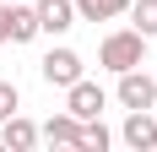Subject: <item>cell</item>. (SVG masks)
<instances>
[{
  "instance_id": "1",
  "label": "cell",
  "mask_w": 157,
  "mask_h": 152,
  "mask_svg": "<svg viewBox=\"0 0 157 152\" xmlns=\"http://www.w3.org/2000/svg\"><path fill=\"white\" fill-rule=\"evenodd\" d=\"M98 65H109L114 76H119V71H130V65H146V33H136V27L109 33V38L98 44Z\"/></svg>"
},
{
  "instance_id": "2",
  "label": "cell",
  "mask_w": 157,
  "mask_h": 152,
  "mask_svg": "<svg viewBox=\"0 0 157 152\" xmlns=\"http://www.w3.org/2000/svg\"><path fill=\"white\" fill-rule=\"evenodd\" d=\"M119 103L125 109H157V76H146L141 65L119 71Z\"/></svg>"
},
{
  "instance_id": "3",
  "label": "cell",
  "mask_w": 157,
  "mask_h": 152,
  "mask_svg": "<svg viewBox=\"0 0 157 152\" xmlns=\"http://www.w3.org/2000/svg\"><path fill=\"white\" fill-rule=\"evenodd\" d=\"M103 103H109V92L98 87V82H87V76L65 87V109H71L76 120H98V114H103Z\"/></svg>"
},
{
  "instance_id": "4",
  "label": "cell",
  "mask_w": 157,
  "mask_h": 152,
  "mask_svg": "<svg viewBox=\"0 0 157 152\" xmlns=\"http://www.w3.org/2000/svg\"><path fill=\"white\" fill-rule=\"evenodd\" d=\"M38 71H44L49 87H71V82H81V54L76 49H49Z\"/></svg>"
},
{
  "instance_id": "5",
  "label": "cell",
  "mask_w": 157,
  "mask_h": 152,
  "mask_svg": "<svg viewBox=\"0 0 157 152\" xmlns=\"http://www.w3.org/2000/svg\"><path fill=\"white\" fill-rule=\"evenodd\" d=\"M119 141H125V147H136V152H152V147H157V120H152V109H130Z\"/></svg>"
},
{
  "instance_id": "6",
  "label": "cell",
  "mask_w": 157,
  "mask_h": 152,
  "mask_svg": "<svg viewBox=\"0 0 157 152\" xmlns=\"http://www.w3.org/2000/svg\"><path fill=\"white\" fill-rule=\"evenodd\" d=\"M33 11H38V33H54L60 38V33L76 27V0H38Z\"/></svg>"
},
{
  "instance_id": "7",
  "label": "cell",
  "mask_w": 157,
  "mask_h": 152,
  "mask_svg": "<svg viewBox=\"0 0 157 152\" xmlns=\"http://www.w3.org/2000/svg\"><path fill=\"white\" fill-rule=\"evenodd\" d=\"M33 141H38V125L33 120H22V114L0 120V147L6 152H33Z\"/></svg>"
},
{
  "instance_id": "8",
  "label": "cell",
  "mask_w": 157,
  "mask_h": 152,
  "mask_svg": "<svg viewBox=\"0 0 157 152\" xmlns=\"http://www.w3.org/2000/svg\"><path fill=\"white\" fill-rule=\"evenodd\" d=\"M38 136H44L49 147H76V141H81V120L71 114V109H65V114L44 120V130H38Z\"/></svg>"
},
{
  "instance_id": "9",
  "label": "cell",
  "mask_w": 157,
  "mask_h": 152,
  "mask_svg": "<svg viewBox=\"0 0 157 152\" xmlns=\"http://www.w3.org/2000/svg\"><path fill=\"white\" fill-rule=\"evenodd\" d=\"M119 11H130V0H76L81 22H114Z\"/></svg>"
},
{
  "instance_id": "10",
  "label": "cell",
  "mask_w": 157,
  "mask_h": 152,
  "mask_svg": "<svg viewBox=\"0 0 157 152\" xmlns=\"http://www.w3.org/2000/svg\"><path fill=\"white\" fill-rule=\"evenodd\" d=\"M38 38V11L33 6H11V44H33Z\"/></svg>"
},
{
  "instance_id": "11",
  "label": "cell",
  "mask_w": 157,
  "mask_h": 152,
  "mask_svg": "<svg viewBox=\"0 0 157 152\" xmlns=\"http://www.w3.org/2000/svg\"><path fill=\"white\" fill-rule=\"evenodd\" d=\"M109 141H114V136L103 130V120H81V141H76L81 152H103Z\"/></svg>"
},
{
  "instance_id": "12",
  "label": "cell",
  "mask_w": 157,
  "mask_h": 152,
  "mask_svg": "<svg viewBox=\"0 0 157 152\" xmlns=\"http://www.w3.org/2000/svg\"><path fill=\"white\" fill-rule=\"evenodd\" d=\"M130 16H136V33L157 38V0H130Z\"/></svg>"
},
{
  "instance_id": "13",
  "label": "cell",
  "mask_w": 157,
  "mask_h": 152,
  "mask_svg": "<svg viewBox=\"0 0 157 152\" xmlns=\"http://www.w3.org/2000/svg\"><path fill=\"white\" fill-rule=\"evenodd\" d=\"M16 109H22V92H16V82H0V120H11Z\"/></svg>"
},
{
  "instance_id": "14",
  "label": "cell",
  "mask_w": 157,
  "mask_h": 152,
  "mask_svg": "<svg viewBox=\"0 0 157 152\" xmlns=\"http://www.w3.org/2000/svg\"><path fill=\"white\" fill-rule=\"evenodd\" d=\"M0 44H11V6H0Z\"/></svg>"
}]
</instances>
